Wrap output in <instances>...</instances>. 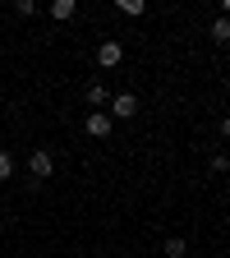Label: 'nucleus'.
<instances>
[{"label": "nucleus", "mask_w": 230, "mask_h": 258, "mask_svg": "<svg viewBox=\"0 0 230 258\" xmlns=\"http://www.w3.org/2000/svg\"><path fill=\"white\" fill-rule=\"evenodd\" d=\"M28 171H32V180H46V175L55 171V157H51L46 148H37V152L28 157Z\"/></svg>", "instance_id": "f257e3e1"}, {"label": "nucleus", "mask_w": 230, "mask_h": 258, "mask_svg": "<svg viewBox=\"0 0 230 258\" xmlns=\"http://www.w3.org/2000/svg\"><path fill=\"white\" fill-rule=\"evenodd\" d=\"M134 111H138V97H134V92H115V97H111V111H106V115H120V120H129Z\"/></svg>", "instance_id": "f03ea898"}, {"label": "nucleus", "mask_w": 230, "mask_h": 258, "mask_svg": "<svg viewBox=\"0 0 230 258\" xmlns=\"http://www.w3.org/2000/svg\"><path fill=\"white\" fill-rule=\"evenodd\" d=\"M83 129H88L92 139H111V115H106V111H88Z\"/></svg>", "instance_id": "7ed1b4c3"}, {"label": "nucleus", "mask_w": 230, "mask_h": 258, "mask_svg": "<svg viewBox=\"0 0 230 258\" xmlns=\"http://www.w3.org/2000/svg\"><path fill=\"white\" fill-rule=\"evenodd\" d=\"M120 42H102V46H97V64H102V70H115V64H120Z\"/></svg>", "instance_id": "20e7f679"}, {"label": "nucleus", "mask_w": 230, "mask_h": 258, "mask_svg": "<svg viewBox=\"0 0 230 258\" xmlns=\"http://www.w3.org/2000/svg\"><path fill=\"white\" fill-rule=\"evenodd\" d=\"M88 106H92V111L111 106V88H106V83H88Z\"/></svg>", "instance_id": "39448f33"}, {"label": "nucleus", "mask_w": 230, "mask_h": 258, "mask_svg": "<svg viewBox=\"0 0 230 258\" xmlns=\"http://www.w3.org/2000/svg\"><path fill=\"white\" fill-rule=\"evenodd\" d=\"M74 14H79L74 0H55V5H51V19H60V23H64V19H74Z\"/></svg>", "instance_id": "423d86ee"}, {"label": "nucleus", "mask_w": 230, "mask_h": 258, "mask_svg": "<svg viewBox=\"0 0 230 258\" xmlns=\"http://www.w3.org/2000/svg\"><path fill=\"white\" fill-rule=\"evenodd\" d=\"M166 258H184V240H180V235L166 240Z\"/></svg>", "instance_id": "0eeeda50"}, {"label": "nucleus", "mask_w": 230, "mask_h": 258, "mask_svg": "<svg viewBox=\"0 0 230 258\" xmlns=\"http://www.w3.org/2000/svg\"><path fill=\"white\" fill-rule=\"evenodd\" d=\"M115 10H120V14H143L147 5H143V0H120V5H115Z\"/></svg>", "instance_id": "6e6552de"}, {"label": "nucleus", "mask_w": 230, "mask_h": 258, "mask_svg": "<svg viewBox=\"0 0 230 258\" xmlns=\"http://www.w3.org/2000/svg\"><path fill=\"white\" fill-rule=\"evenodd\" d=\"M225 37H230V23L216 19V23H212V42H225Z\"/></svg>", "instance_id": "1a4fd4ad"}, {"label": "nucleus", "mask_w": 230, "mask_h": 258, "mask_svg": "<svg viewBox=\"0 0 230 258\" xmlns=\"http://www.w3.org/2000/svg\"><path fill=\"white\" fill-rule=\"evenodd\" d=\"M10 175H14V157L0 152V180H10Z\"/></svg>", "instance_id": "9d476101"}]
</instances>
